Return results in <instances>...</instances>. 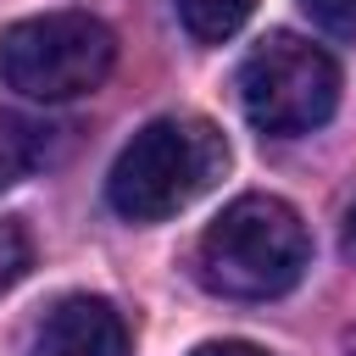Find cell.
I'll return each instance as SVG.
<instances>
[{
	"label": "cell",
	"instance_id": "cell-4",
	"mask_svg": "<svg viewBox=\"0 0 356 356\" xmlns=\"http://www.w3.org/2000/svg\"><path fill=\"white\" fill-rule=\"evenodd\" d=\"M239 106L261 134H312L339 106V67L323 44L295 33H267L239 61Z\"/></svg>",
	"mask_w": 356,
	"mask_h": 356
},
{
	"label": "cell",
	"instance_id": "cell-8",
	"mask_svg": "<svg viewBox=\"0 0 356 356\" xmlns=\"http://www.w3.org/2000/svg\"><path fill=\"white\" fill-rule=\"evenodd\" d=\"M28 261H33V245H28L22 222L0 217V289H11V284L28 273Z\"/></svg>",
	"mask_w": 356,
	"mask_h": 356
},
{
	"label": "cell",
	"instance_id": "cell-9",
	"mask_svg": "<svg viewBox=\"0 0 356 356\" xmlns=\"http://www.w3.org/2000/svg\"><path fill=\"white\" fill-rule=\"evenodd\" d=\"M300 11L312 17V28H323L334 39H350L356 33V0H300Z\"/></svg>",
	"mask_w": 356,
	"mask_h": 356
},
{
	"label": "cell",
	"instance_id": "cell-5",
	"mask_svg": "<svg viewBox=\"0 0 356 356\" xmlns=\"http://www.w3.org/2000/svg\"><path fill=\"white\" fill-rule=\"evenodd\" d=\"M28 356H128V323L100 295H67L33 328Z\"/></svg>",
	"mask_w": 356,
	"mask_h": 356
},
{
	"label": "cell",
	"instance_id": "cell-6",
	"mask_svg": "<svg viewBox=\"0 0 356 356\" xmlns=\"http://www.w3.org/2000/svg\"><path fill=\"white\" fill-rule=\"evenodd\" d=\"M44 134H50V128H39L33 117L0 106V189L22 184V178L44 161Z\"/></svg>",
	"mask_w": 356,
	"mask_h": 356
},
{
	"label": "cell",
	"instance_id": "cell-3",
	"mask_svg": "<svg viewBox=\"0 0 356 356\" xmlns=\"http://www.w3.org/2000/svg\"><path fill=\"white\" fill-rule=\"evenodd\" d=\"M117 33L89 11H44L0 28V83L28 100H78L106 83Z\"/></svg>",
	"mask_w": 356,
	"mask_h": 356
},
{
	"label": "cell",
	"instance_id": "cell-10",
	"mask_svg": "<svg viewBox=\"0 0 356 356\" xmlns=\"http://www.w3.org/2000/svg\"><path fill=\"white\" fill-rule=\"evenodd\" d=\"M189 356H267L261 345H245V339H211V345H195Z\"/></svg>",
	"mask_w": 356,
	"mask_h": 356
},
{
	"label": "cell",
	"instance_id": "cell-7",
	"mask_svg": "<svg viewBox=\"0 0 356 356\" xmlns=\"http://www.w3.org/2000/svg\"><path fill=\"white\" fill-rule=\"evenodd\" d=\"M250 11H256V0H178V22L189 28L195 44H222V39H234Z\"/></svg>",
	"mask_w": 356,
	"mask_h": 356
},
{
	"label": "cell",
	"instance_id": "cell-11",
	"mask_svg": "<svg viewBox=\"0 0 356 356\" xmlns=\"http://www.w3.org/2000/svg\"><path fill=\"white\" fill-rule=\"evenodd\" d=\"M339 356H356V328L345 334V350H339Z\"/></svg>",
	"mask_w": 356,
	"mask_h": 356
},
{
	"label": "cell",
	"instance_id": "cell-2",
	"mask_svg": "<svg viewBox=\"0 0 356 356\" xmlns=\"http://www.w3.org/2000/svg\"><path fill=\"white\" fill-rule=\"evenodd\" d=\"M312 267V234L278 195H239L195 245V278L228 300H273Z\"/></svg>",
	"mask_w": 356,
	"mask_h": 356
},
{
	"label": "cell",
	"instance_id": "cell-1",
	"mask_svg": "<svg viewBox=\"0 0 356 356\" xmlns=\"http://www.w3.org/2000/svg\"><path fill=\"white\" fill-rule=\"evenodd\" d=\"M228 172V139L206 117H156L145 122L106 172V200L128 222H167L200 200Z\"/></svg>",
	"mask_w": 356,
	"mask_h": 356
}]
</instances>
